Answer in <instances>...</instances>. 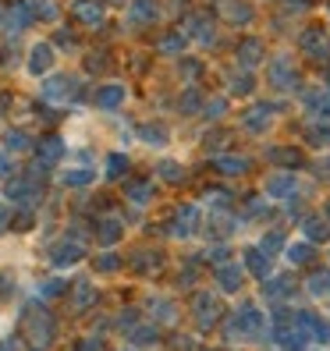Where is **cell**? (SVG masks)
Returning a JSON list of instances; mask_svg holds the SVG:
<instances>
[{
	"instance_id": "cell-1",
	"label": "cell",
	"mask_w": 330,
	"mask_h": 351,
	"mask_svg": "<svg viewBox=\"0 0 330 351\" xmlns=\"http://www.w3.org/2000/svg\"><path fill=\"white\" fill-rule=\"evenodd\" d=\"M22 326H25V334L36 348H50L54 337H57V323L50 316V308L47 305H25V313H22Z\"/></svg>"
},
{
	"instance_id": "cell-2",
	"label": "cell",
	"mask_w": 330,
	"mask_h": 351,
	"mask_svg": "<svg viewBox=\"0 0 330 351\" xmlns=\"http://www.w3.org/2000/svg\"><path fill=\"white\" fill-rule=\"evenodd\" d=\"M82 89V78L78 75H68V71H54L43 78V86H39V96H43L50 107H68V103L78 96Z\"/></svg>"
},
{
	"instance_id": "cell-3",
	"label": "cell",
	"mask_w": 330,
	"mask_h": 351,
	"mask_svg": "<svg viewBox=\"0 0 330 351\" xmlns=\"http://www.w3.org/2000/svg\"><path fill=\"white\" fill-rule=\"evenodd\" d=\"M274 117H277L274 103H252V107H245V114H241V128L249 135H266L274 128Z\"/></svg>"
},
{
	"instance_id": "cell-4",
	"label": "cell",
	"mask_w": 330,
	"mask_h": 351,
	"mask_svg": "<svg viewBox=\"0 0 330 351\" xmlns=\"http://www.w3.org/2000/svg\"><path fill=\"white\" fill-rule=\"evenodd\" d=\"M82 256H86V245H82V238L75 231L68 238H60L54 249H50V263L57 266V270H68V266L82 263Z\"/></svg>"
},
{
	"instance_id": "cell-5",
	"label": "cell",
	"mask_w": 330,
	"mask_h": 351,
	"mask_svg": "<svg viewBox=\"0 0 330 351\" xmlns=\"http://www.w3.org/2000/svg\"><path fill=\"white\" fill-rule=\"evenodd\" d=\"M54 60H57L54 43H32L29 47V57H25V71L32 78H47L54 71Z\"/></svg>"
},
{
	"instance_id": "cell-6",
	"label": "cell",
	"mask_w": 330,
	"mask_h": 351,
	"mask_svg": "<svg viewBox=\"0 0 330 351\" xmlns=\"http://www.w3.org/2000/svg\"><path fill=\"white\" fill-rule=\"evenodd\" d=\"M217 14H220V22L245 29V25H252L256 8L249 4V0H220V4H217Z\"/></svg>"
},
{
	"instance_id": "cell-7",
	"label": "cell",
	"mask_w": 330,
	"mask_h": 351,
	"mask_svg": "<svg viewBox=\"0 0 330 351\" xmlns=\"http://www.w3.org/2000/svg\"><path fill=\"white\" fill-rule=\"evenodd\" d=\"M93 103H96V110L114 114V110H121L128 103V89L121 86V82H103V86L96 89V96H93Z\"/></svg>"
},
{
	"instance_id": "cell-8",
	"label": "cell",
	"mask_w": 330,
	"mask_h": 351,
	"mask_svg": "<svg viewBox=\"0 0 330 351\" xmlns=\"http://www.w3.org/2000/svg\"><path fill=\"white\" fill-rule=\"evenodd\" d=\"M0 22H4V29L14 36V32H25L32 22H36V8L32 0H18V4H11L4 14H0Z\"/></svg>"
},
{
	"instance_id": "cell-9",
	"label": "cell",
	"mask_w": 330,
	"mask_h": 351,
	"mask_svg": "<svg viewBox=\"0 0 330 351\" xmlns=\"http://www.w3.org/2000/svg\"><path fill=\"white\" fill-rule=\"evenodd\" d=\"M181 32L189 36V43L213 47V39H217V22H210V18H202V14H192V18H185Z\"/></svg>"
},
{
	"instance_id": "cell-10",
	"label": "cell",
	"mask_w": 330,
	"mask_h": 351,
	"mask_svg": "<svg viewBox=\"0 0 330 351\" xmlns=\"http://www.w3.org/2000/svg\"><path fill=\"white\" fill-rule=\"evenodd\" d=\"M266 71H270V86L274 89H295V60L292 57H287V53H274V60H270V68H266Z\"/></svg>"
},
{
	"instance_id": "cell-11",
	"label": "cell",
	"mask_w": 330,
	"mask_h": 351,
	"mask_svg": "<svg viewBox=\"0 0 330 351\" xmlns=\"http://www.w3.org/2000/svg\"><path fill=\"white\" fill-rule=\"evenodd\" d=\"M64 149H68V146H64V138L47 135V138L36 146V174H39V171H50L54 163L64 160Z\"/></svg>"
},
{
	"instance_id": "cell-12",
	"label": "cell",
	"mask_w": 330,
	"mask_h": 351,
	"mask_svg": "<svg viewBox=\"0 0 330 351\" xmlns=\"http://www.w3.org/2000/svg\"><path fill=\"white\" fill-rule=\"evenodd\" d=\"M71 18L86 29H99L107 11H103V0H71Z\"/></svg>"
},
{
	"instance_id": "cell-13",
	"label": "cell",
	"mask_w": 330,
	"mask_h": 351,
	"mask_svg": "<svg viewBox=\"0 0 330 351\" xmlns=\"http://www.w3.org/2000/svg\"><path fill=\"white\" fill-rule=\"evenodd\" d=\"M263 192H266V199H281L284 202V199H292L298 192V178L292 171H274L270 178H266Z\"/></svg>"
},
{
	"instance_id": "cell-14",
	"label": "cell",
	"mask_w": 330,
	"mask_h": 351,
	"mask_svg": "<svg viewBox=\"0 0 330 351\" xmlns=\"http://www.w3.org/2000/svg\"><path fill=\"white\" fill-rule=\"evenodd\" d=\"M160 18V0H128V25L146 29Z\"/></svg>"
},
{
	"instance_id": "cell-15",
	"label": "cell",
	"mask_w": 330,
	"mask_h": 351,
	"mask_svg": "<svg viewBox=\"0 0 330 351\" xmlns=\"http://www.w3.org/2000/svg\"><path fill=\"white\" fill-rule=\"evenodd\" d=\"M298 47L305 50V57H313V60H327L330 57V39L323 29H305L298 36Z\"/></svg>"
},
{
	"instance_id": "cell-16",
	"label": "cell",
	"mask_w": 330,
	"mask_h": 351,
	"mask_svg": "<svg viewBox=\"0 0 330 351\" xmlns=\"http://www.w3.org/2000/svg\"><path fill=\"white\" fill-rule=\"evenodd\" d=\"M167 231L174 238H189L199 231V206H181V210L174 213V220L167 223Z\"/></svg>"
},
{
	"instance_id": "cell-17",
	"label": "cell",
	"mask_w": 330,
	"mask_h": 351,
	"mask_svg": "<svg viewBox=\"0 0 330 351\" xmlns=\"http://www.w3.org/2000/svg\"><path fill=\"white\" fill-rule=\"evenodd\" d=\"M8 199L18 206H36L39 202V184L29 178H11L8 181Z\"/></svg>"
},
{
	"instance_id": "cell-18",
	"label": "cell",
	"mask_w": 330,
	"mask_h": 351,
	"mask_svg": "<svg viewBox=\"0 0 330 351\" xmlns=\"http://www.w3.org/2000/svg\"><path fill=\"white\" fill-rule=\"evenodd\" d=\"M96 238L103 249H114V245L125 238V223H121V217H103L99 227H96Z\"/></svg>"
},
{
	"instance_id": "cell-19",
	"label": "cell",
	"mask_w": 330,
	"mask_h": 351,
	"mask_svg": "<svg viewBox=\"0 0 330 351\" xmlns=\"http://www.w3.org/2000/svg\"><path fill=\"white\" fill-rule=\"evenodd\" d=\"M213 167L224 174V178H241V174H249V156H235V153H220L217 160H213Z\"/></svg>"
},
{
	"instance_id": "cell-20",
	"label": "cell",
	"mask_w": 330,
	"mask_h": 351,
	"mask_svg": "<svg viewBox=\"0 0 330 351\" xmlns=\"http://www.w3.org/2000/svg\"><path fill=\"white\" fill-rule=\"evenodd\" d=\"M192 313H196V319H199L202 326L217 323V316H220V302H217V295H210V291L196 295V305H192Z\"/></svg>"
},
{
	"instance_id": "cell-21",
	"label": "cell",
	"mask_w": 330,
	"mask_h": 351,
	"mask_svg": "<svg viewBox=\"0 0 330 351\" xmlns=\"http://www.w3.org/2000/svg\"><path fill=\"white\" fill-rule=\"evenodd\" d=\"M89 305H96V284L93 280H75V291H71V308L75 313H86Z\"/></svg>"
},
{
	"instance_id": "cell-22",
	"label": "cell",
	"mask_w": 330,
	"mask_h": 351,
	"mask_svg": "<svg viewBox=\"0 0 330 351\" xmlns=\"http://www.w3.org/2000/svg\"><path fill=\"white\" fill-rule=\"evenodd\" d=\"M96 181V171L89 167H68V171H60V184H64V189H89V184Z\"/></svg>"
},
{
	"instance_id": "cell-23",
	"label": "cell",
	"mask_w": 330,
	"mask_h": 351,
	"mask_svg": "<svg viewBox=\"0 0 330 351\" xmlns=\"http://www.w3.org/2000/svg\"><path fill=\"white\" fill-rule=\"evenodd\" d=\"M241 263H245V270H252V277H270V263H266V252L259 249V245H249Z\"/></svg>"
},
{
	"instance_id": "cell-24",
	"label": "cell",
	"mask_w": 330,
	"mask_h": 351,
	"mask_svg": "<svg viewBox=\"0 0 330 351\" xmlns=\"http://www.w3.org/2000/svg\"><path fill=\"white\" fill-rule=\"evenodd\" d=\"M263 57H266V50H263V39L249 36V39H241V43H238V60H241L245 68H252V64H259Z\"/></svg>"
},
{
	"instance_id": "cell-25",
	"label": "cell",
	"mask_w": 330,
	"mask_h": 351,
	"mask_svg": "<svg viewBox=\"0 0 330 351\" xmlns=\"http://www.w3.org/2000/svg\"><path fill=\"white\" fill-rule=\"evenodd\" d=\"M4 149L8 153H29V149H36V142L25 128H8L4 132Z\"/></svg>"
},
{
	"instance_id": "cell-26",
	"label": "cell",
	"mask_w": 330,
	"mask_h": 351,
	"mask_svg": "<svg viewBox=\"0 0 330 351\" xmlns=\"http://www.w3.org/2000/svg\"><path fill=\"white\" fill-rule=\"evenodd\" d=\"M217 287L224 295H235L238 287H241V266H231V263H224L220 270H217Z\"/></svg>"
},
{
	"instance_id": "cell-27",
	"label": "cell",
	"mask_w": 330,
	"mask_h": 351,
	"mask_svg": "<svg viewBox=\"0 0 330 351\" xmlns=\"http://www.w3.org/2000/svg\"><path fill=\"white\" fill-rule=\"evenodd\" d=\"M156 50L163 57H181L185 50H189V36H185V32H167V36H160Z\"/></svg>"
},
{
	"instance_id": "cell-28",
	"label": "cell",
	"mask_w": 330,
	"mask_h": 351,
	"mask_svg": "<svg viewBox=\"0 0 330 351\" xmlns=\"http://www.w3.org/2000/svg\"><path fill=\"white\" fill-rule=\"evenodd\" d=\"M160 263H163L160 252H153V249H139V252L132 256V270H135V274H153V270H160Z\"/></svg>"
},
{
	"instance_id": "cell-29",
	"label": "cell",
	"mask_w": 330,
	"mask_h": 351,
	"mask_svg": "<svg viewBox=\"0 0 330 351\" xmlns=\"http://www.w3.org/2000/svg\"><path fill=\"white\" fill-rule=\"evenodd\" d=\"M228 93H231V96H252V93H256V78H252V71L245 68V71L231 75V78H228Z\"/></svg>"
},
{
	"instance_id": "cell-30",
	"label": "cell",
	"mask_w": 330,
	"mask_h": 351,
	"mask_svg": "<svg viewBox=\"0 0 330 351\" xmlns=\"http://www.w3.org/2000/svg\"><path fill=\"white\" fill-rule=\"evenodd\" d=\"M156 178L160 181H167V184H178V181H185V167H181V160H160L156 163Z\"/></svg>"
},
{
	"instance_id": "cell-31",
	"label": "cell",
	"mask_w": 330,
	"mask_h": 351,
	"mask_svg": "<svg viewBox=\"0 0 330 351\" xmlns=\"http://www.w3.org/2000/svg\"><path fill=\"white\" fill-rule=\"evenodd\" d=\"M139 138L146 142V146H167V128L163 125H139Z\"/></svg>"
},
{
	"instance_id": "cell-32",
	"label": "cell",
	"mask_w": 330,
	"mask_h": 351,
	"mask_svg": "<svg viewBox=\"0 0 330 351\" xmlns=\"http://www.w3.org/2000/svg\"><path fill=\"white\" fill-rule=\"evenodd\" d=\"M125 174H128V156L125 153H110L107 156V167H103V178L117 181V178H125Z\"/></svg>"
},
{
	"instance_id": "cell-33",
	"label": "cell",
	"mask_w": 330,
	"mask_h": 351,
	"mask_svg": "<svg viewBox=\"0 0 330 351\" xmlns=\"http://www.w3.org/2000/svg\"><path fill=\"white\" fill-rule=\"evenodd\" d=\"M125 195H128V202H135V206H146V202L153 199V184H150V181H128Z\"/></svg>"
},
{
	"instance_id": "cell-34",
	"label": "cell",
	"mask_w": 330,
	"mask_h": 351,
	"mask_svg": "<svg viewBox=\"0 0 330 351\" xmlns=\"http://www.w3.org/2000/svg\"><path fill=\"white\" fill-rule=\"evenodd\" d=\"M202 103H206V99H202V93L192 86V89H185V93H181L178 110H181V114H199V110H202Z\"/></svg>"
},
{
	"instance_id": "cell-35",
	"label": "cell",
	"mask_w": 330,
	"mask_h": 351,
	"mask_svg": "<svg viewBox=\"0 0 330 351\" xmlns=\"http://www.w3.org/2000/svg\"><path fill=\"white\" fill-rule=\"evenodd\" d=\"M156 326H135V330H128V344H139V348H150V344H156Z\"/></svg>"
},
{
	"instance_id": "cell-36",
	"label": "cell",
	"mask_w": 330,
	"mask_h": 351,
	"mask_svg": "<svg viewBox=\"0 0 330 351\" xmlns=\"http://www.w3.org/2000/svg\"><path fill=\"white\" fill-rule=\"evenodd\" d=\"M117 270H121V256L117 252L107 249V252L96 256V274H117Z\"/></svg>"
},
{
	"instance_id": "cell-37",
	"label": "cell",
	"mask_w": 330,
	"mask_h": 351,
	"mask_svg": "<svg viewBox=\"0 0 330 351\" xmlns=\"http://www.w3.org/2000/svg\"><path fill=\"white\" fill-rule=\"evenodd\" d=\"M32 8H36V22L43 18V22H57V4L54 0H32Z\"/></svg>"
},
{
	"instance_id": "cell-38",
	"label": "cell",
	"mask_w": 330,
	"mask_h": 351,
	"mask_svg": "<svg viewBox=\"0 0 330 351\" xmlns=\"http://www.w3.org/2000/svg\"><path fill=\"white\" fill-rule=\"evenodd\" d=\"M64 287H68V280H64V277H50V280L39 284V295H43V298H57L60 291H64Z\"/></svg>"
},
{
	"instance_id": "cell-39",
	"label": "cell",
	"mask_w": 330,
	"mask_h": 351,
	"mask_svg": "<svg viewBox=\"0 0 330 351\" xmlns=\"http://www.w3.org/2000/svg\"><path fill=\"white\" fill-rule=\"evenodd\" d=\"M287 259H292V263H309V259H313V241H295L292 252H287Z\"/></svg>"
},
{
	"instance_id": "cell-40",
	"label": "cell",
	"mask_w": 330,
	"mask_h": 351,
	"mask_svg": "<svg viewBox=\"0 0 330 351\" xmlns=\"http://www.w3.org/2000/svg\"><path fill=\"white\" fill-rule=\"evenodd\" d=\"M202 114L210 117V121L224 117V114H228V99H224V96H220V99H217V96H213V99H206V110H202Z\"/></svg>"
},
{
	"instance_id": "cell-41",
	"label": "cell",
	"mask_w": 330,
	"mask_h": 351,
	"mask_svg": "<svg viewBox=\"0 0 330 351\" xmlns=\"http://www.w3.org/2000/svg\"><path fill=\"white\" fill-rule=\"evenodd\" d=\"M309 291H313L316 298H323V295H330V274L323 270V274H316L313 280H309Z\"/></svg>"
},
{
	"instance_id": "cell-42",
	"label": "cell",
	"mask_w": 330,
	"mask_h": 351,
	"mask_svg": "<svg viewBox=\"0 0 330 351\" xmlns=\"http://www.w3.org/2000/svg\"><path fill=\"white\" fill-rule=\"evenodd\" d=\"M150 313H153L156 319H163V323H171V319L178 316L174 308H171V302H163V298H160V302H150Z\"/></svg>"
},
{
	"instance_id": "cell-43",
	"label": "cell",
	"mask_w": 330,
	"mask_h": 351,
	"mask_svg": "<svg viewBox=\"0 0 330 351\" xmlns=\"http://www.w3.org/2000/svg\"><path fill=\"white\" fill-rule=\"evenodd\" d=\"M259 249H263L266 256H274V252H281V249H284V234H277V231H270V234H266V238H263V245H259Z\"/></svg>"
},
{
	"instance_id": "cell-44",
	"label": "cell",
	"mask_w": 330,
	"mask_h": 351,
	"mask_svg": "<svg viewBox=\"0 0 330 351\" xmlns=\"http://www.w3.org/2000/svg\"><path fill=\"white\" fill-rule=\"evenodd\" d=\"M287 291H292V280H287V277H277V280L266 284V295H274V298H284Z\"/></svg>"
},
{
	"instance_id": "cell-45",
	"label": "cell",
	"mask_w": 330,
	"mask_h": 351,
	"mask_svg": "<svg viewBox=\"0 0 330 351\" xmlns=\"http://www.w3.org/2000/svg\"><path fill=\"white\" fill-rule=\"evenodd\" d=\"M305 234H309V241H320V238H327V227H323L316 217H309V220H305Z\"/></svg>"
},
{
	"instance_id": "cell-46",
	"label": "cell",
	"mask_w": 330,
	"mask_h": 351,
	"mask_svg": "<svg viewBox=\"0 0 330 351\" xmlns=\"http://www.w3.org/2000/svg\"><path fill=\"white\" fill-rule=\"evenodd\" d=\"M309 142H313V146H327V142H330V128L327 125H313V128H309Z\"/></svg>"
},
{
	"instance_id": "cell-47",
	"label": "cell",
	"mask_w": 330,
	"mask_h": 351,
	"mask_svg": "<svg viewBox=\"0 0 330 351\" xmlns=\"http://www.w3.org/2000/svg\"><path fill=\"white\" fill-rule=\"evenodd\" d=\"M14 174V153L0 149V178H11Z\"/></svg>"
},
{
	"instance_id": "cell-48",
	"label": "cell",
	"mask_w": 330,
	"mask_h": 351,
	"mask_svg": "<svg viewBox=\"0 0 330 351\" xmlns=\"http://www.w3.org/2000/svg\"><path fill=\"white\" fill-rule=\"evenodd\" d=\"M71 351H103V344H99V337H82Z\"/></svg>"
},
{
	"instance_id": "cell-49",
	"label": "cell",
	"mask_w": 330,
	"mask_h": 351,
	"mask_svg": "<svg viewBox=\"0 0 330 351\" xmlns=\"http://www.w3.org/2000/svg\"><path fill=\"white\" fill-rule=\"evenodd\" d=\"M181 75H185V78H189V75L196 78V75H202V64H199L196 57H192V60H181Z\"/></svg>"
},
{
	"instance_id": "cell-50",
	"label": "cell",
	"mask_w": 330,
	"mask_h": 351,
	"mask_svg": "<svg viewBox=\"0 0 330 351\" xmlns=\"http://www.w3.org/2000/svg\"><path fill=\"white\" fill-rule=\"evenodd\" d=\"M86 68H89V71H96V68H107V53H93V57L86 60Z\"/></svg>"
},
{
	"instance_id": "cell-51",
	"label": "cell",
	"mask_w": 330,
	"mask_h": 351,
	"mask_svg": "<svg viewBox=\"0 0 330 351\" xmlns=\"http://www.w3.org/2000/svg\"><path fill=\"white\" fill-rule=\"evenodd\" d=\"M54 43H60V47H75V36H71L68 29H60V32L54 36Z\"/></svg>"
},
{
	"instance_id": "cell-52",
	"label": "cell",
	"mask_w": 330,
	"mask_h": 351,
	"mask_svg": "<svg viewBox=\"0 0 330 351\" xmlns=\"http://www.w3.org/2000/svg\"><path fill=\"white\" fill-rule=\"evenodd\" d=\"M8 220H11V210H8V206H0V231H8Z\"/></svg>"
},
{
	"instance_id": "cell-53",
	"label": "cell",
	"mask_w": 330,
	"mask_h": 351,
	"mask_svg": "<svg viewBox=\"0 0 330 351\" xmlns=\"http://www.w3.org/2000/svg\"><path fill=\"white\" fill-rule=\"evenodd\" d=\"M0 351H14V344L11 341H0Z\"/></svg>"
},
{
	"instance_id": "cell-54",
	"label": "cell",
	"mask_w": 330,
	"mask_h": 351,
	"mask_svg": "<svg viewBox=\"0 0 330 351\" xmlns=\"http://www.w3.org/2000/svg\"><path fill=\"white\" fill-rule=\"evenodd\" d=\"M107 4H125V0H107Z\"/></svg>"
},
{
	"instance_id": "cell-55",
	"label": "cell",
	"mask_w": 330,
	"mask_h": 351,
	"mask_svg": "<svg viewBox=\"0 0 330 351\" xmlns=\"http://www.w3.org/2000/svg\"><path fill=\"white\" fill-rule=\"evenodd\" d=\"M327 220H330V202H327Z\"/></svg>"
}]
</instances>
